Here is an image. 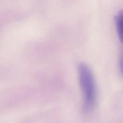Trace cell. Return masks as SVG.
Returning a JSON list of instances; mask_svg holds the SVG:
<instances>
[{
  "label": "cell",
  "instance_id": "1",
  "mask_svg": "<svg viewBox=\"0 0 123 123\" xmlns=\"http://www.w3.org/2000/svg\"><path fill=\"white\" fill-rule=\"evenodd\" d=\"M78 75L84 97V109L86 112H90L94 108L97 101L94 78L91 70L85 63H80L78 66Z\"/></svg>",
  "mask_w": 123,
  "mask_h": 123
},
{
  "label": "cell",
  "instance_id": "2",
  "mask_svg": "<svg viewBox=\"0 0 123 123\" xmlns=\"http://www.w3.org/2000/svg\"><path fill=\"white\" fill-rule=\"evenodd\" d=\"M123 13L120 12L117 14L115 17V25H116L117 31L118 33V36L120 42L123 41Z\"/></svg>",
  "mask_w": 123,
  "mask_h": 123
}]
</instances>
